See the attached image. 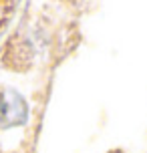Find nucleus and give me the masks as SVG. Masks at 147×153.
Here are the masks:
<instances>
[{
  "label": "nucleus",
  "instance_id": "1",
  "mask_svg": "<svg viewBox=\"0 0 147 153\" xmlns=\"http://www.w3.org/2000/svg\"><path fill=\"white\" fill-rule=\"evenodd\" d=\"M28 107L24 99L12 89H4L0 95V123L2 127H12L26 121Z\"/></svg>",
  "mask_w": 147,
  "mask_h": 153
}]
</instances>
